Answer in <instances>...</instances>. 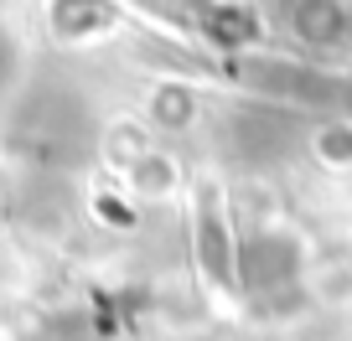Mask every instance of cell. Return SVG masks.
I'll return each instance as SVG.
<instances>
[{
  "mask_svg": "<svg viewBox=\"0 0 352 341\" xmlns=\"http://www.w3.org/2000/svg\"><path fill=\"white\" fill-rule=\"evenodd\" d=\"M290 26H296L311 47H337V36L347 32V11H342L337 0H296Z\"/></svg>",
  "mask_w": 352,
  "mask_h": 341,
  "instance_id": "6da1fadb",
  "label": "cell"
},
{
  "mask_svg": "<svg viewBox=\"0 0 352 341\" xmlns=\"http://www.w3.org/2000/svg\"><path fill=\"white\" fill-rule=\"evenodd\" d=\"M16 78H21V47H16V36L0 26V99L16 89Z\"/></svg>",
  "mask_w": 352,
  "mask_h": 341,
  "instance_id": "7a4b0ae2",
  "label": "cell"
}]
</instances>
